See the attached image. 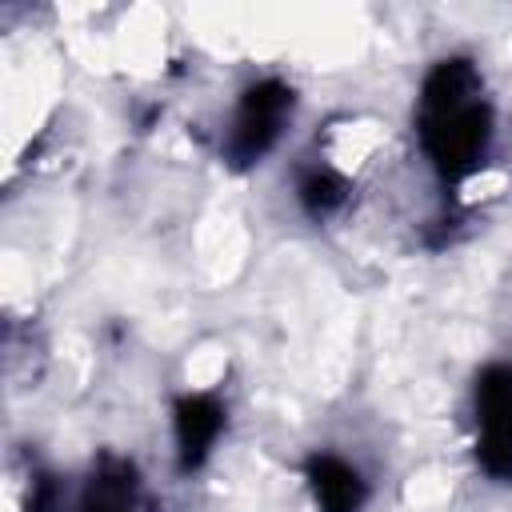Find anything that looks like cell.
Here are the masks:
<instances>
[{
  "label": "cell",
  "mask_w": 512,
  "mask_h": 512,
  "mask_svg": "<svg viewBox=\"0 0 512 512\" xmlns=\"http://www.w3.org/2000/svg\"><path fill=\"white\" fill-rule=\"evenodd\" d=\"M416 136L444 188L484 168L492 148V104L468 56H444L428 68L416 96Z\"/></svg>",
  "instance_id": "1"
},
{
  "label": "cell",
  "mask_w": 512,
  "mask_h": 512,
  "mask_svg": "<svg viewBox=\"0 0 512 512\" xmlns=\"http://www.w3.org/2000/svg\"><path fill=\"white\" fill-rule=\"evenodd\" d=\"M292 108H296V92L276 80V76H264L256 84H248L232 108V120H228V132L220 140V156L228 168L244 172L252 164H260L276 140L284 136L288 120H292Z\"/></svg>",
  "instance_id": "2"
},
{
  "label": "cell",
  "mask_w": 512,
  "mask_h": 512,
  "mask_svg": "<svg viewBox=\"0 0 512 512\" xmlns=\"http://www.w3.org/2000/svg\"><path fill=\"white\" fill-rule=\"evenodd\" d=\"M476 460L492 480H512V364H488L476 376Z\"/></svg>",
  "instance_id": "3"
},
{
  "label": "cell",
  "mask_w": 512,
  "mask_h": 512,
  "mask_svg": "<svg viewBox=\"0 0 512 512\" xmlns=\"http://www.w3.org/2000/svg\"><path fill=\"white\" fill-rule=\"evenodd\" d=\"M228 428V408L220 404V396L212 392H184L172 404V432H176V468L200 472L220 440V432Z\"/></svg>",
  "instance_id": "4"
},
{
  "label": "cell",
  "mask_w": 512,
  "mask_h": 512,
  "mask_svg": "<svg viewBox=\"0 0 512 512\" xmlns=\"http://www.w3.org/2000/svg\"><path fill=\"white\" fill-rule=\"evenodd\" d=\"M316 512H360L368 500V480L360 476V468H352L344 456L336 452H312L304 464Z\"/></svg>",
  "instance_id": "5"
},
{
  "label": "cell",
  "mask_w": 512,
  "mask_h": 512,
  "mask_svg": "<svg viewBox=\"0 0 512 512\" xmlns=\"http://www.w3.org/2000/svg\"><path fill=\"white\" fill-rule=\"evenodd\" d=\"M80 512H144V496H140V476L136 464L124 456L104 452L80 492Z\"/></svg>",
  "instance_id": "6"
},
{
  "label": "cell",
  "mask_w": 512,
  "mask_h": 512,
  "mask_svg": "<svg viewBox=\"0 0 512 512\" xmlns=\"http://www.w3.org/2000/svg\"><path fill=\"white\" fill-rule=\"evenodd\" d=\"M348 196H352V184H348L340 172L324 168V164L304 168V172L296 176V200H300V208H304L312 220L336 216V212L348 204Z\"/></svg>",
  "instance_id": "7"
},
{
  "label": "cell",
  "mask_w": 512,
  "mask_h": 512,
  "mask_svg": "<svg viewBox=\"0 0 512 512\" xmlns=\"http://www.w3.org/2000/svg\"><path fill=\"white\" fill-rule=\"evenodd\" d=\"M60 508H64L60 484L52 476H36L28 488V512H60Z\"/></svg>",
  "instance_id": "8"
}]
</instances>
